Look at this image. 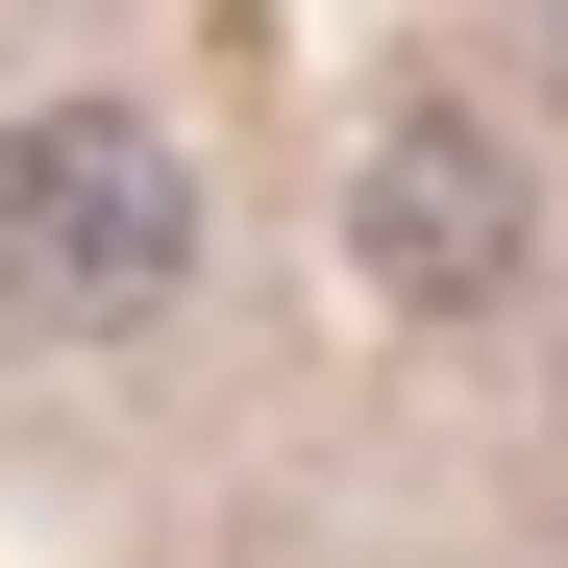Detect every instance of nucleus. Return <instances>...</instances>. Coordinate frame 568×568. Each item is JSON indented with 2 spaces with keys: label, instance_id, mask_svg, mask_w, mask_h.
Returning <instances> with one entry per match:
<instances>
[{
  "label": "nucleus",
  "instance_id": "1",
  "mask_svg": "<svg viewBox=\"0 0 568 568\" xmlns=\"http://www.w3.org/2000/svg\"><path fill=\"white\" fill-rule=\"evenodd\" d=\"M173 272H199V173H173L124 100L0 124V297H26L50 346H124V322H173Z\"/></svg>",
  "mask_w": 568,
  "mask_h": 568
},
{
  "label": "nucleus",
  "instance_id": "2",
  "mask_svg": "<svg viewBox=\"0 0 568 568\" xmlns=\"http://www.w3.org/2000/svg\"><path fill=\"white\" fill-rule=\"evenodd\" d=\"M346 247H371V297H396V322H495V297H519V149L469 124V100H396V124H371Z\"/></svg>",
  "mask_w": 568,
  "mask_h": 568
},
{
  "label": "nucleus",
  "instance_id": "3",
  "mask_svg": "<svg viewBox=\"0 0 568 568\" xmlns=\"http://www.w3.org/2000/svg\"><path fill=\"white\" fill-rule=\"evenodd\" d=\"M544 74H568V0H544Z\"/></svg>",
  "mask_w": 568,
  "mask_h": 568
}]
</instances>
